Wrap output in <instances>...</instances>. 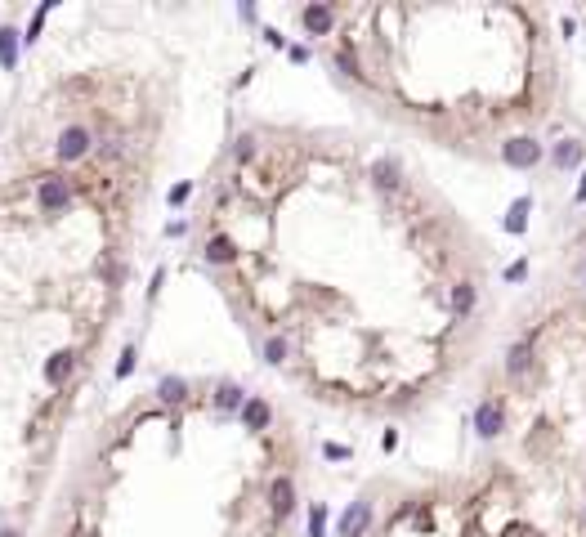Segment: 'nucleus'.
<instances>
[{
  "instance_id": "nucleus-1",
  "label": "nucleus",
  "mask_w": 586,
  "mask_h": 537,
  "mask_svg": "<svg viewBox=\"0 0 586 537\" xmlns=\"http://www.w3.org/2000/svg\"><path fill=\"white\" fill-rule=\"evenodd\" d=\"M506 421H510L506 399H484V403L475 408V435H479V439H502Z\"/></svg>"
},
{
  "instance_id": "nucleus-2",
  "label": "nucleus",
  "mask_w": 586,
  "mask_h": 537,
  "mask_svg": "<svg viewBox=\"0 0 586 537\" xmlns=\"http://www.w3.org/2000/svg\"><path fill=\"white\" fill-rule=\"evenodd\" d=\"M502 162L515 166V171H533V166L542 162V144L528 139V135H515V139H506V144H502Z\"/></svg>"
},
{
  "instance_id": "nucleus-3",
  "label": "nucleus",
  "mask_w": 586,
  "mask_h": 537,
  "mask_svg": "<svg viewBox=\"0 0 586 537\" xmlns=\"http://www.w3.org/2000/svg\"><path fill=\"white\" fill-rule=\"evenodd\" d=\"M367 529H372V502H349V511L336 524V537H363Z\"/></svg>"
},
{
  "instance_id": "nucleus-4",
  "label": "nucleus",
  "mask_w": 586,
  "mask_h": 537,
  "mask_svg": "<svg viewBox=\"0 0 586 537\" xmlns=\"http://www.w3.org/2000/svg\"><path fill=\"white\" fill-rule=\"evenodd\" d=\"M36 197H41V211H63L68 197H72V188H68V179H63V175H45L41 188H36Z\"/></svg>"
},
{
  "instance_id": "nucleus-5",
  "label": "nucleus",
  "mask_w": 586,
  "mask_h": 537,
  "mask_svg": "<svg viewBox=\"0 0 586 537\" xmlns=\"http://www.w3.org/2000/svg\"><path fill=\"white\" fill-rule=\"evenodd\" d=\"M300 23H305L309 36H327L336 27V14H332V5H305L300 9Z\"/></svg>"
},
{
  "instance_id": "nucleus-6",
  "label": "nucleus",
  "mask_w": 586,
  "mask_h": 537,
  "mask_svg": "<svg viewBox=\"0 0 586 537\" xmlns=\"http://www.w3.org/2000/svg\"><path fill=\"white\" fill-rule=\"evenodd\" d=\"M85 148H90V130L85 126H68L59 135V157L63 162H77V157H85Z\"/></svg>"
},
{
  "instance_id": "nucleus-7",
  "label": "nucleus",
  "mask_w": 586,
  "mask_h": 537,
  "mask_svg": "<svg viewBox=\"0 0 586 537\" xmlns=\"http://www.w3.org/2000/svg\"><path fill=\"white\" fill-rule=\"evenodd\" d=\"M582 157H586V144H578V139H560V144L551 148V166H555V171H573Z\"/></svg>"
},
{
  "instance_id": "nucleus-8",
  "label": "nucleus",
  "mask_w": 586,
  "mask_h": 537,
  "mask_svg": "<svg viewBox=\"0 0 586 537\" xmlns=\"http://www.w3.org/2000/svg\"><path fill=\"white\" fill-rule=\"evenodd\" d=\"M528 211H533V197H515V202H510V211H506V220H502V229L506 233H524L528 229Z\"/></svg>"
},
{
  "instance_id": "nucleus-9",
  "label": "nucleus",
  "mask_w": 586,
  "mask_h": 537,
  "mask_svg": "<svg viewBox=\"0 0 586 537\" xmlns=\"http://www.w3.org/2000/svg\"><path fill=\"white\" fill-rule=\"evenodd\" d=\"M269 502H273V511H278V515H287L291 506H296V484H291L287 475H282V479H273V488H269Z\"/></svg>"
},
{
  "instance_id": "nucleus-10",
  "label": "nucleus",
  "mask_w": 586,
  "mask_h": 537,
  "mask_svg": "<svg viewBox=\"0 0 586 537\" xmlns=\"http://www.w3.org/2000/svg\"><path fill=\"white\" fill-rule=\"evenodd\" d=\"M448 300H452V314H457V318H466L470 309H475V300H479V287H475V282H457Z\"/></svg>"
},
{
  "instance_id": "nucleus-11",
  "label": "nucleus",
  "mask_w": 586,
  "mask_h": 537,
  "mask_svg": "<svg viewBox=\"0 0 586 537\" xmlns=\"http://www.w3.org/2000/svg\"><path fill=\"white\" fill-rule=\"evenodd\" d=\"M528 367H533V345H528V341L510 345V350H506V372L510 376H524Z\"/></svg>"
},
{
  "instance_id": "nucleus-12",
  "label": "nucleus",
  "mask_w": 586,
  "mask_h": 537,
  "mask_svg": "<svg viewBox=\"0 0 586 537\" xmlns=\"http://www.w3.org/2000/svg\"><path fill=\"white\" fill-rule=\"evenodd\" d=\"M215 403H220L224 412H242V408H247V390L233 385V381H224L220 390H215Z\"/></svg>"
},
{
  "instance_id": "nucleus-13",
  "label": "nucleus",
  "mask_w": 586,
  "mask_h": 537,
  "mask_svg": "<svg viewBox=\"0 0 586 537\" xmlns=\"http://www.w3.org/2000/svg\"><path fill=\"white\" fill-rule=\"evenodd\" d=\"M273 417V408L264 399H247V408H242V421H247V430H264Z\"/></svg>"
},
{
  "instance_id": "nucleus-14",
  "label": "nucleus",
  "mask_w": 586,
  "mask_h": 537,
  "mask_svg": "<svg viewBox=\"0 0 586 537\" xmlns=\"http://www.w3.org/2000/svg\"><path fill=\"white\" fill-rule=\"evenodd\" d=\"M372 179H376V188H399V162H394V157L372 162Z\"/></svg>"
},
{
  "instance_id": "nucleus-15",
  "label": "nucleus",
  "mask_w": 586,
  "mask_h": 537,
  "mask_svg": "<svg viewBox=\"0 0 586 537\" xmlns=\"http://www.w3.org/2000/svg\"><path fill=\"white\" fill-rule=\"evenodd\" d=\"M233 256H238V247H233V238H224V233L206 242V260H211V265H229Z\"/></svg>"
},
{
  "instance_id": "nucleus-16",
  "label": "nucleus",
  "mask_w": 586,
  "mask_h": 537,
  "mask_svg": "<svg viewBox=\"0 0 586 537\" xmlns=\"http://www.w3.org/2000/svg\"><path fill=\"white\" fill-rule=\"evenodd\" d=\"M72 372V350H59V354H50V363H45V381L50 385H59L63 376Z\"/></svg>"
},
{
  "instance_id": "nucleus-17",
  "label": "nucleus",
  "mask_w": 586,
  "mask_h": 537,
  "mask_svg": "<svg viewBox=\"0 0 586 537\" xmlns=\"http://www.w3.org/2000/svg\"><path fill=\"white\" fill-rule=\"evenodd\" d=\"M0 63H5V68L18 63V32L14 27H0Z\"/></svg>"
},
{
  "instance_id": "nucleus-18",
  "label": "nucleus",
  "mask_w": 586,
  "mask_h": 537,
  "mask_svg": "<svg viewBox=\"0 0 586 537\" xmlns=\"http://www.w3.org/2000/svg\"><path fill=\"white\" fill-rule=\"evenodd\" d=\"M157 394H162L166 403H179V399H184V394H188V381H184V376H162V385H157Z\"/></svg>"
},
{
  "instance_id": "nucleus-19",
  "label": "nucleus",
  "mask_w": 586,
  "mask_h": 537,
  "mask_svg": "<svg viewBox=\"0 0 586 537\" xmlns=\"http://www.w3.org/2000/svg\"><path fill=\"white\" fill-rule=\"evenodd\" d=\"M309 537H327V506L323 502L309 506Z\"/></svg>"
},
{
  "instance_id": "nucleus-20",
  "label": "nucleus",
  "mask_w": 586,
  "mask_h": 537,
  "mask_svg": "<svg viewBox=\"0 0 586 537\" xmlns=\"http://www.w3.org/2000/svg\"><path fill=\"white\" fill-rule=\"evenodd\" d=\"M264 363H287V341H282V336H269V341H264Z\"/></svg>"
},
{
  "instance_id": "nucleus-21",
  "label": "nucleus",
  "mask_w": 586,
  "mask_h": 537,
  "mask_svg": "<svg viewBox=\"0 0 586 537\" xmlns=\"http://www.w3.org/2000/svg\"><path fill=\"white\" fill-rule=\"evenodd\" d=\"M130 372H135V345H126V350H121V363H117V376H121V381H126Z\"/></svg>"
},
{
  "instance_id": "nucleus-22",
  "label": "nucleus",
  "mask_w": 586,
  "mask_h": 537,
  "mask_svg": "<svg viewBox=\"0 0 586 537\" xmlns=\"http://www.w3.org/2000/svg\"><path fill=\"white\" fill-rule=\"evenodd\" d=\"M528 278V260H515V265H506V282H524Z\"/></svg>"
},
{
  "instance_id": "nucleus-23",
  "label": "nucleus",
  "mask_w": 586,
  "mask_h": 537,
  "mask_svg": "<svg viewBox=\"0 0 586 537\" xmlns=\"http://www.w3.org/2000/svg\"><path fill=\"white\" fill-rule=\"evenodd\" d=\"M188 193H193V184H175V188H170V206L188 202Z\"/></svg>"
},
{
  "instance_id": "nucleus-24",
  "label": "nucleus",
  "mask_w": 586,
  "mask_h": 537,
  "mask_svg": "<svg viewBox=\"0 0 586 537\" xmlns=\"http://www.w3.org/2000/svg\"><path fill=\"white\" fill-rule=\"evenodd\" d=\"M323 457H332V461H345V457H349V448H345V444H323Z\"/></svg>"
},
{
  "instance_id": "nucleus-25",
  "label": "nucleus",
  "mask_w": 586,
  "mask_h": 537,
  "mask_svg": "<svg viewBox=\"0 0 586 537\" xmlns=\"http://www.w3.org/2000/svg\"><path fill=\"white\" fill-rule=\"evenodd\" d=\"M233 153H238V157H251V153H255V139H251V135H242V139H238V148H233Z\"/></svg>"
},
{
  "instance_id": "nucleus-26",
  "label": "nucleus",
  "mask_w": 586,
  "mask_h": 537,
  "mask_svg": "<svg viewBox=\"0 0 586 537\" xmlns=\"http://www.w3.org/2000/svg\"><path fill=\"white\" fill-rule=\"evenodd\" d=\"M381 448H385V452L399 448V430H385V435H381Z\"/></svg>"
},
{
  "instance_id": "nucleus-27",
  "label": "nucleus",
  "mask_w": 586,
  "mask_h": 537,
  "mask_svg": "<svg viewBox=\"0 0 586 537\" xmlns=\"http://www.w3.org/2000/svg\"><path fill=\"white\" fill-rule=\"evenodd\" d=\"M573 206H586V175H582V184L573 188Z\"/></svg>"
},
{
  "instance_id": "nucleus-28",
  "label": "nucleus",
  "mask_w": 586,
  "mask_h": 537,
  "mask_svg": "<svg viewBox=\"0 0 586 537\" xmlns=\"http://www.w3.org/2000/svg\"><path fill=\"white\" fill-rule=\"evenodd\" d=\"M264 36H269V45H287V36H282L278 27H264Z\"/></svg>"
},
{
  "instance_id": "nucleus-29",
  "label": "nucleus",
  "mask_w": 586,
  "mask_h": 537,
  "mask_svg": "<svg viewBox=\"0 0 586 537\" xmlns=\"http://www.w3.org/2000/svg\"><path fill=\"white\" fill-rule=\"evenodd\" d=\"M287 54H291V63H305V59H309V50H305V45H291Z\"/></svg>"
},
{
  "instance_id": "nucleus-30",
  "label": "nucleus",
  "mask_w": 586,
  "mask_h": 537,
  "mask_svg": "<svg viewBox=\"0 0 586 537\" xmlns=\"http://www.w3.org/2000/svg\"><path fill=\"white\" fill-rule=\"evenodd\" d=\"M0 537H18V533H14V529H5V533H0Z\"/></svg>"
}]
</instances>
